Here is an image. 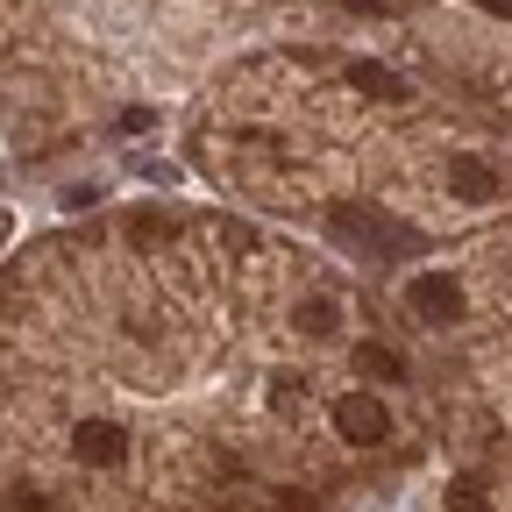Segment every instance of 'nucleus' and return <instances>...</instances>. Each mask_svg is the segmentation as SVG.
I'll return each instance as SVG.
<instances>
[{"label":"nucleus","mask_w":512,"mask_h":512,"mask_svg":"<svg viewBox=\"0 0 512 512\" xmlns=\"http://www.w3.org/2000/svg\"><path fill=\"white\" fill-rule=\"evenodd\" d=\"M328 235L349 249V256H384V249H420V235L413 228H399V221H384V214H370V207H328Z\"/></svg>","instance_id":"obj_1"},{"label":"nucleus","mask_w":512,"mask_h":512,"mask_svg":"<svg viewBox=\"0 0 512 512\" xmlns=\"http://www.w3.org/2000/svg\"><path fill=\"white\" fill-rule=\"evenodd\" d=\"M335 427H342V441L377 448L384 434H392V413H384V399H377V392H342V399H335Z\"/></svg>","instance_id":"obj_2"},{"label":"nucleus","mask_w":512,"mask_h":512,"mask_svg":"<svg viewBox=\"0 0 512 512\" xmlns=\"http://www.w3.org/2000/svg\"><path fill=\"white\" fill-rule=\"evenodd\" d=\"M406 306L427 320V328H448V320H463V285L448 278V271H427L406 285Z\"/></svg>","instance_id":"obj_3"},{"label":"nucleus","mask_w":512,"mask_h":512,"mask_svg":"<svg viewBox=\"0 0 512 512\" xmlns=\"http://www.w3.org/2000/svg\"><path fill=\"white\" fill-rule=\"evenodd\" d=\"M448 192H456L463 207H484L491 192H498V171L484 157H448Z\"/></svg>","instance_id":"obj_4"},{"label":"nucleus","mask_w":512,"mask_h":512,"mask_svg":"<svg viewBox=\"0 0 512 512\" xmlns=\"http://www.w3.org/2000/svg\"><path fill=\"white\" fill-rule=\"evenodd\" d=\"M72 448H79V463H100V470H114V463L128 456V434H121V427H107V420H86Z\"/></svg>","instance_id":"obj_5"},{"label":"nucleus","mask_w":512,"mask_h":512,"mask_svg":"<svg viewBox=\"0 0 512 512\" xmlns=\"http://www.w3.org/2000/svg\"><path fill=\"white\" fill-rule=\"evenodd\" d=\"M349 79H356L363 93H377V100H392V107H399V100L413 93V86H406V79L392 72V64H370V57H356V64H349Z\"/></svg>","instance_id":"obj_6"},{"label":"nucleus","mask_w":512,"mask_h":512,"mask_svg":"<svg viewBox=\"0 0 512 512\" xmlns=\"http://www.w3.org/2000/svg\"><path fill=\"white\" fill-rule=\"evenodd\" d=\"M356 370H363V377H377V384H399V377H406V363L384 349V342H363V349H356Z\"/></svg>","instance_id":"obj_7"},{"label":"nucleus","mask_w":512,"mask_h":512,"mask_svg":"<svg viewBox=\"0 0 512 512\" xmlns=\"http://www.w3.org/2000/svg\"><path fill=\"white\" fill-rule=\"evenodd\" d=\"M335 328H342L335 299H299V335H335Z\"/></svg>","instance_id":"obj_8"},{"label":"nucleus","mask_w":512,"mask_h":512,"mask_svg":"<svg viewBox=\"0 0 512 512\" xmlns=\"http://www.w3.org/2000/svg\"><path fill=\"white\" fill-rule=\"evenodd\" d=\"M448 512H491V498L463 477V484H448Z\"/></svg>","instance_id":"obj_9"},{"label":"nucleus","mask_w":512,"mask_h":512,"mask_svg":"<svg viewBox=\"0 0 512 512\" xmlns=\"http://www.w3.org/2000/svg\"><path fill=\"white\" fill-rule=\"evenodd\" d=\"M128 235L150 242V235H171V221H164V214H136V221H128Z\"/></svg>","instance_id":"obj_10"},{"label":"nucleus","mask_w":512,"mask_h":512,"mask_svg":"<svg viewBox=\"0 0 512 512\" xmlns=\"http://www.w3.org/2000/svg\"><path fill=\"white\" fill-rule=\"evenodd\" d=\"M342 8H356V15H392L399 0H342Z\"/></svg>","instance_id":"obj_11"},{"label":"nucleus","mask_w":512,"mask_h":512,"mask_svg":"<svg viewBox=\"0 0 512 512\" xmlns=\"http://www.w3.org/2000/svg\"><path fill=\"white\" fill-rule=\"evenodd\" d=\"M484 8H491V15H505V22H512V0H484Z\"/></svg>","instance_id":"obj_12"}]
</instances>
